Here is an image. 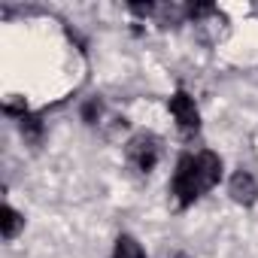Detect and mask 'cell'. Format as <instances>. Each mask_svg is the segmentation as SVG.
<instances>
[{"mask_svg": "<svg viewBox=\"0 0 258 258\" xmlns=\"http://www.w3.org/2000/svg\"><path fill=\"white\" fill-rule=\"evenodd\" d=\"M222 179V158L210 149L198 152V155H182L170 182V195L176 198V207L185 210L191 207L204 191H210L216 182Z\"/></svg>", "mask_w": 258, "mask_h": 258, "instance_id": "6da1fadb", "label": "cell"}, {"mask_svg": "<svg viewBox=\"0 0 258 258\" xmlns=\"http://www.w3.org/2000/svg\"><path fill=\"white\" fill-rule=\"evenodd\" d=\"M124 155L140 173H149L158 164V158H161V140L155 134H137V137L127 140Z\"/></svg>", "mask_w": 258, "mask_h": 258, "instance_id": "7a4b0ae2", "label": "cell"}, {"mask_svg": "<svg viewBox=\"0 0 258 258\" xmlns=\"http://www.w3.org/2000/svg\"><path fill=\"white\" fill-rule=\"evenodd\" d=\"M170 112H173L176 127H179V134H182L185 140H191V137L201 131V112H198L195 100H191L185 91H176V94L170 97Z\"/></svg>", "mask_w": 258, "mask_h": 258, "instance_id": "3957f363", "label": "cell"}, {"mask_svg": "<svg viewBox=\"0 0 258 258\" xmlns=\"http://www.w3.org/2000/svg\"><path fill=\"white\" fill-rule=\"evenodd\" d=\"M228 195H231V201H234V204L252 207V204L258 201V182L252 179V173L237 170V173L231 176V182H228Z\"/></svg>", "mask_w": 258, "mask_h": 258, "instance_id": "277c9868", "label": "cell"}, {"mask_svg": "<svg viewBox=\"0 0 258 258\" xmlns=\"http://www.w3.org/2000/svg\"><path fill=\"white\" fill-rule=\"evenodd\" d=\"M22 225H25V219H22L10 204H4V210H0V228H4V240H13V237L22 231Z\"/></svg>", "mask_w": 258, "mask_h": 258, "instance_id": "5b68a950", "label": "cell"}, {"mask_svg": "<svg viewBox=\"0 0 258 258\" xmlns=\"http://www.w3.org/2000/svg\"><path fill=\"white\" fill-rule=\"evenodd\" d=\"M112 258H146V255H143V246H140L131 234H121V237L115 240V252H112Z\"/></svg>", "mask_w": 258, "mask_h": 258, "instance_id": "8992f818", "label": "cell"}, {"mask_svg": "<svg viewBox=\"0 0 258 258\" xmlns=\"http://www.w3.org/2000/svg\"><path fill=\"white\" fill-rule=\"evenodd\" d=\"M19 127H22V134L31 140V143H37L40 140V134H43V121H40V115H19Z\"/></svg>", "mask_w": 258, "mask_h": 258, "instance_id": "52a82bcc", "label": "cell"}, {"mask_svg": "<svg viewBox=\"0 0 258 258\" xmlns=\"http://www.w3.org/2000/svg\"><path fill=\"white\" fill-rule=\"evenodd\" d=\"M103 115V103L97 100V97H91L85 106H82V118L88 121V124H97V118Z\"/></svg>", "mask_w": 258, "mask_h": 258, "instance_id": "ba28073f", "label": "cell"}]
</instances>
